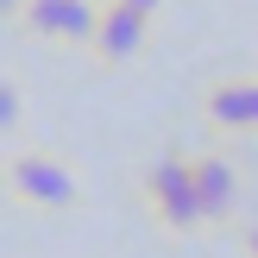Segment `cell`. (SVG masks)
<instances>
[{
	"instance_id": "1",
	"label": "cell",
	"mask_w": 258,
	"mask_h": 258,
	"mask_svg": "<svg viewBox=\"0 0 258 258\" xmlns=\"http://www.w3.org/2000/svg\"><path fill=\"white\" fill-rule=\"evenodd\" d=\"M139 208L164 227V233H202L208 227V208H202V189H196V151L170 145L139 170Z\"/></svg>"
},
{
	"instance_id": "2",
	"label": "cell",
	"mask_w": 258,
	"mask_h": 258,
	"mask_svg": "<svg viewBox=\"0 0 258 258\" xmlns=\"http://www.w3.org/2000/svg\"><path fill=\"white\" fill-rule=\"evenodd\" d=\"M7 189L25 208H44V214H70L82 202V183L57 151H25V145L7 151Z\"/></svg>"
},
{
	"instance_id": "3",
	"label": "cell",
	"mask_w": 258,
	"mask_h": 258,
	"mask_svg": "<svg viewBox=\"0 0 258 258\" xmlns=\"http://www.w3.org/2000/svg\"><path fill=\"white\" fill-rule=\"evenodd\" d=\"M107 0H25L19 25L44 44H95V25Z\"/></svg>"
},
{
	"instance_id": "4",
	"label": "cell",
	"mask_w": 258,
	"mask_h": 258,
	"mask_svg": "<svg viewBox=\"0 0 258 258\" xmlns=\"http://www.w3.org/2000/svg\"><path fill=\"white\" fill-rule=\"evenodd\" d=\"M145 44H151V13L126 7V0H107V7H101V25H95V44H88L95 63L101 70H126Z\"/></svg>"
},
{
	"instance_id": "5",
	"label": "cell",
	"mask_w": 258,
	"mask_h": 258,
	"mask_svg": "<svg viewBox=\"0 0 258 258\" xmlns=\"http://www.w3.org/2000/svg\"><path fill=\"white\" fill-rule=\"evenodd\" d=\"M214 133H258V82L252 76H221V82L202 95Z\"/></svg>"
},
{
	"instance_id": "6",
	"label": "cell",
	"mask_w": 258,
	"mask_h": 258,
	"mask_svg": "<svg viewBox=\"0 0 258 258\" xmlns=\"http://www.w3.org/2000/svg\"><path fill=\"white\" fill-rule=\"evenodd\" d=\"M196 189H202V208H208V227H227L239 214V176L221 151H196Z\"/></svg>"
},
{
	"instance_id": "7",
	"label": "cell",
	"mask_w": 258,
	"mask_h": 258,
	"mask_svg": "<svg viewBox=\"0 0 258 258\" xmlns=\"http://www.w3.org/2000/svg\"><path fill=\"white\" fill-rule=\"evenodd\" d=\"M0 133H19V88H13V82H0Z\"/></svg>"
},
{
	"instance_id": "8",
	"label": "cell",
	"mask_w": 258,
	"mask_h": 258,
	"mask_svg": "<svg viewBox=\"0 0 258 258\" xmlns=\"http://www.w3.org/2000/svg\"><path fill=\"white\" fill-rule=\"evenodd\" d=\"M239 252H246V258H258V227H239Z\"/></svg>"
},
{
	"instance_id": "9",
	"label": "cell",
	"mask_w": 258,
	"mask_h": 258,
	"mask_svg": "<svg viewBox=\"0 0 258 258\" xmlns=\"http://www.w3.org/2000/svg\"><path fill=\"white\" fill-rule=\"evenodd\" d=\"M126 7H139V13H151V19H158V13L170 7V0H126Z\"/></svg>"
}]
</instances>
